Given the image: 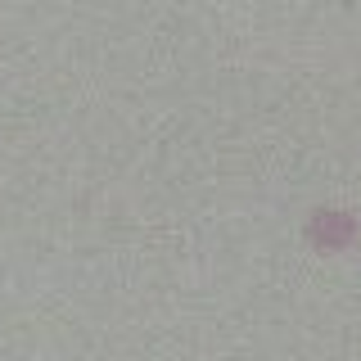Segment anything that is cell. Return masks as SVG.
<instances>
[]
</instances>
